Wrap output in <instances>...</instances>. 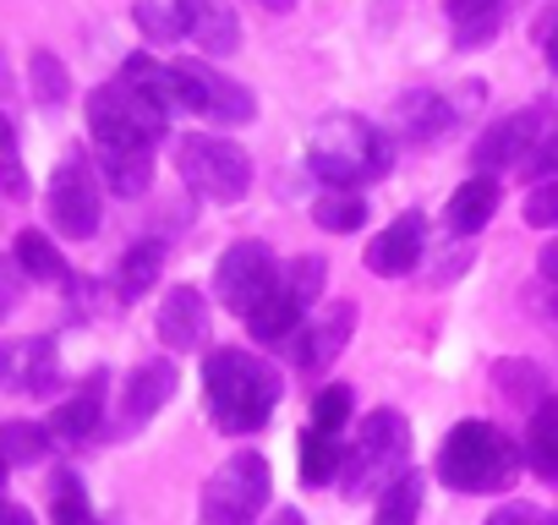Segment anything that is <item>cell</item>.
I'll return each instance as SVG.
<instances>
[{"mask_svg": "<svg viewBox=\"0 0 558 525\" xmlns=\"http://www.w3.org/2000/svg\"><path fill=\"white\" fill-rule=\"evenodd\" d=\"M203 394H208L214 427H225V432L241 438V432H257L274 416V405H279V394H286V389H279V373L263 356L219 345L203 362Z\"/></svg>", "mask_w": 558, "mask_h": 525, "instance_id": "cell-2", "label": "cell"}, {"mask_svg": "<svg viewBox=\"0 0 558 525\" xmlns=\"http://www.w3.org/2000/svg\"><path fill=\"white\" fill-rule=\"evenodd\" d=\"M175 170H181V181L203 203H241L252 192V159H246V148H235L230 137H214V132L181 137Z\"/></svg>", "mask_w": 558, "mask_h": 525, "instance_id": "cell-5", "label": "cell"}, {"mask_svg": "<svg viewBox=\"0 0 558 525\" xmlns=\"http://www.w3.org/2000/svg\"><path fill=\"white\" fill-rule=\"evenodd\" d=\"M422 246H427V219L411 208V213H400L384 235H373L367 269H373L378 280H400V274H411L416 262H422Z\"/></svg>", "mask_w": 558, "mask_h": 525, "instance_id": "cell-14", "label": "cell"}, {"mask_svg": "<svg viewBox=\"0 0 558 525\" xmlns=\"http://www.w3.org/2000/svg\"><path fill=\"white\" fill-rule=\"evenodd\" d=\"M175 394V362L170 356H154L143 362L132 378H126V394H121V432H137L148 427Z\"/></svg>", "mask_w": 558, "mask_h": 525, "instance_id": "cell-13", "label": "cell"}, {"mask_svg": "<svg viewBox=\"0 0 558 525\" xmlns=\"http://www.w3.org/2000/svg\"><path fill=\"white\" fill-rule=\"evenodd\" d=\"M105 389H110V373H88V383L50 411V422H45L50 438L56 443H88L99 432V416H105Z\"/></svg>", "mask_w": 558, "mask_h": 525, "instance_id": "cell-16", "label": "cell"}, {"mask_svg": "<svg viewBox=\"0 0 558 525\" xmlns=\"http://www.w3.org/2000/svg\"><path fill=\"white\" fill-rule=\"evenodd\" d=\"M50 219L66 241L99 235V175L83 154H66L50 175Z\"/></svg>", "mask_w": 558, "mask_h": 525, "instance_id": "cell-11", "label": "cell"}, {"mask_svg": "<svg viewBox=\"0 0 558 525\" xmlns=\"http://www.w3.org/2000/svg\"><path fill=\"white\" fill-rule=\"evenodd\" d=\"M454 105L438 94V88H411V94H400V105H395V126L411 137V143H438L449 126H454Z\"/></svg>", "mask_w": 558, "mask_h": 525, "instance_id": "cell-18", "label": "cell"}, {"mask_svg": "<svg viewBox=\"0 0 558 525\" xmlns=\"http://www.w3.org/2000/svg\"><path fill=\"white\" fill-rule=\"evenodd\" d=\"M487 525H558V520H553L547 509H536V503H520V498H514V503H498V509L487 514Z\"/></svg>", "mask_w": 558, "mask_h": 525, "instance_id": "cell-37", "label": "cell"}, {"mask_svg": "<svg viewBox=\"0 0 558 525\" xmlns=\"http://www.w3.org/2000/svg\"><path fill=\"white\" fill-rule=\"evenodd\" d=\"M422 492H427V476H422V471L395 476V481L378 492V525H416V514H422Z\"/></svg>", "mask_w": 558, "mask_h": 525, "instance_id": "cell-27", "label": "cell"}, {"mask_svg": "<svg viewBox=\"0 0 558 525\" xmlns=\"http://www.w3.org/2000/svg\"><path fill=\"white\" fill-rule=\"evenodd\" d=\"M186 39L203 56H235L241 50V17L230 0H186Z\"/></svg>", "mask_w": 558, "mask_h": 525, "instance_id": "cell-17", "label": "cell"}, {"mask_svg": "<svg viewBox=\"0 0 558 525\" xmlns=\"http://www.w3.org/2000/svg\"><path fill=\"white\" fill-rule=\"evenodd\" d=\"M340 465H345V449H340L329 432L307 427L302 443H296V471H302V481H307V487H329V481L340 476Z\"/></svg>", "mask_w": 558, "mask_h": 525, "instance_id": "cell-25", "label": "cell"}, {"mask_svg": "<svg viewBox=\"0 0 558 525\" xmlns=\"http://www.w3.org/2000/svg\"><path fill=\"white\" fill-rule=\"evenodd\" d=\"M12 367H17V345H0V383H12Z\"/></svg>", "mask_w": 558, "mask_h": 525, "instance_id": "cell-40", "label": "cell"}, {"mask_svg": "<svg viewBox=\"0 0 558 525\" xmlns=\"http://www.w3.org/2000/svg\"><path fill=\"white\" fill-rule=\"evenodd\" d=\"M520 476V443L493 422H454L438 449V481L454 492H504Z\"/></svg>", "mask_w": 558, "mask_h": 525, "instance_id": "cell-3", "label": "cell"}, {"mask_svg": "<svg viewBox=\"0 0 558 525\" xmlns=\"http://www.w3.org/2000/svg\"><path fill=\"white\" fill-rule=\"evenodd\" d=\"M50 427L39 422H0V460L7 465H39L50 454Z\"/></svg>", "mask_w": 558, "mask_h": 525, "instance_id": "cell-30", "label": "cell"}, {"mask_svg": "<svg viewBox=\"0 0 558 525\" xmlns=\"http://www.w3.org/2000/svg\"><path fill=\"white\" fill-rule=\"evenodd\" d=\"M525 170H531V175H542V181H558V132H542V143L531 148Z\"/></svg>", "mask_w": 558, "mask_h": 525, "instance_id": "cell-38", "label": "cell"}, {"mask_svg": "<svg viewBox=\"0 0 558 525\" xmlns=\"http://www.w3.org/2000/svg\"><path fill=\"white\" fill-rule=\"evenodd\" d=\"M0 525H34V514L23 503H0Z\"/></svg>", "mask_w": 558, "mask_h": 525, "instance_id": "cell-39", "label": "cell"}, {"mask_svg": "<svg viewBox=\"0 0 558 525\" xmlns=\"http://www.w3.org/2000/svg\"><path fill=\"white\" fill-rule=\"evenodd\" d=\"M351 411H356V394L345 389V383H329L324 394H313V427L318 432H345V422H351Z\"/></svg>", "mask_w": 558, "mask_h": 525, "instance_id": "cell-34", "label": "cell"}, {"mask_svg": "<svg viewBox=\"0 0 558 525\" xmlns=\"http://www.w3.org/2000/svg\"><path fill=\"white\" fill-rule=\"evenodd\" d=\"M547 61H553V72H558V28H553V39H547Z\"/></svg>", "mask_w": 558, "mask_h": 525, "instance_id": "cell-43", "label": "cell"}, {"mask_svg": "<svg viewBox=\"0 0 558 525\" xmlns=\"http://www.w3.org/2000/svg\"><path fill=\"white\" fill-rule=\"evenodd\" d=\"M12 257H17V269H23L28 280H39V285H61V280H66V262H61L56 241L39 235V230H23L17 246H12Z\"/></svg>", "mask_w": 558, "mask_h": 525, "instance_id": "cell-26", "label": "cell"}, {"mask_svg": "<svg viewBox=\"0 0 558 525\" xmlns=\"http://www.w3.org/2000/svg\"><path fill=\"white\" fill-rule=\"evenodd\" d=\"M493 213H498V181L493 175H471L465 186H454V197L444 208V219H449L454 235H476Z\"/></svg>", "mask_w": 558, "mask_h": 525, "instance_id": "cell-21", "label": "cell"}, {"mask_svg": "<svg viewBox=\"0 0 558 525\" xmlns=\"http://www.w3.org/2000/svg\"><path fill=\"white\" fill-rule=\"evenodd\" d=\"M525 224H536V230H558V181H542V186L525 197Z\"/></svg>", "mask_w": 558, "mask_h": 525, "instance_id": "cell-36", "label": "cell"}, {"mask_svg": "<svg viewBox=\"0 0 558 525\" xmlns=\"http://www.w3.org/2000/svg\"><path fill=\"white\" fill-rule=\"evenodd\" d=\"M203 329H208L203 296H197L192 285H175V291L165 296V307H159V340H165V351H192V345H203Z\"/></svg>", "mask_w": 558, "mask_h": 525, "instance_id": "cell-20", "label": "cell"}, {"mask_svg": "<svg viewBox=\"0 0 558 525\" xmlns=\"http://www.w3.org/2000/svg\"><path fill=\"white\" fill-rule=\"evenodd\" d=\"M99 170L116 197H143L154 186V154H99Z\"/></svg>", "mask_w": 558, "mask_h": 525, "instance_id": "cell-28", "label": "cell"}, {"mask_svg": "<svg viewBox=\"0 0 558 525\" xmlns=\"http://www.w3.org/2000/svg\"><path fill=\"white\" fill-rule=\"evenodd\" d=\"M268 525H307V520H302V514H296V509H279V514H274V520H268Z\"/></svg>", "mask_w": 558, "mask_h": 525, "instance_id": "cell-42", "label": "cell"}, {"mask_svg": "<svg viewBox=\"0 0 558 525\" xmlns=\"http://www.w3.org/2000/svg\"><path fill=\"white\" fill-rule=\"evenodd\" d=\"M159 269H165V246H159V241H137V246H126L121 262H116V296H121V302L148 296L154 280H159Z\"/></svg>", "mask_w": 558, "mask_h": 525, "instance_id": "cell-23", "label": "cell"}, {"mask_svg": "<svg viewBox=\"0 0 558 525\" xmlns=\"http://www.w3.org/2000/svg\"><path fill=\"white\" fill-rule=\"evenodd\" d=\"M165 115H154L137 94H126L121 83H105L88 94V132L99 143V154H154V143L165 137Z\"/></svg>", "mask_w": 558, "mask_h": 525, "instance_id": "cell-6", "label": "cell"}, {"mask_svg": "<svg viewBox=\"0 0 558 525\" xmlns=\"http://www.w3.org/2000/svg\"><path fill=\"white\" fill-rule=\"evenodd\" d=\"M170 72H175L181 110H192L197 121H214V126H246V121L257 115L252 88H241L235 77L214 72L208 61H170Z\"/></svg>", "mask_w": 558, "mask_h": 525, "instance_id": "cell-9", "label": "cell"}, {"mask_svg": "<svg viewBox=\"0 0 558 525\" xmlns=\"http://www.w3.org/2000/svg\"><path fill=\"white\" fill-rule=\"evenodd\" d=\"M405 454H411V422L400 416V411H373V416H362V432H356V443H351V454H345V465H340V487H345V498H373V492H384L395 476H405Z\"/></svg>", "mask_w": 558, "mask_h": 525, "instance_id": "cell-4", "label": "cell"}, {"mask_svg": "<svg viewBox=\"0 0 558 525\" xmlns=\"http://www.w3.org/2000/svg\"><path fill=\"white\" fill-rule=\"evenodd\" d=\"M324 280H329V262L313 257V252L296 257V262H286V274H279L274 296L246 318L252 340H291V334L302 329V318L313 313V302L324 296Z\"/></svg>", "mask_w": 558, "mask_h": 525, "instance_id": "cell-8", "label": "cell"}, {"mask_svg": "<svg viewBox=\"0 0 558 525\" xmlns=\"http://www.w3.org/2000/svg\"><path fill=\"white\" fill-rule=\"evenodd\" d=\"M7 471H12V465H7V460H0V487H7Z\"/></svg>", "mask_w": 558, "mask_h": 525, "instance_id": "cell-45", "label": "cell"}, {"mask_svg": "<svg viewBox=\"0 0 558 525\" xmlns=\"http://www.w3.org/2000/svg\"><path fill=\"white\" fill-rule=\"evenodd\" d=\"M268 487H274V476H268L263 454H252V449L230 454L203 487V525H252L268 503Z\"/></svg>", "mask_w": 558, "mask_h": 525, "instance_id": "cell-7", "label": "cell"}, {"mask_svg": "<svg viewBox=\"0 0 558 525\" xmlns=\"http://www.w3.org/2000/svg\"><path fill=\"white\" fill-rule=\"evenodd\" d=\"M498 7H504V0H449V17H454L460 39H465V45H476L482 34H493Z\"/></svg>", "mask_w": 558, "mask_h": 525, "instance_id": "cell-35", "label": "cell"}, {"mask_svg": "<svg viewBox=\"0 0 558 525\" xmlns=\"http://www.w3.org/2000/svg\"><path fill=\"white\" fill-rule=\"evenodd\" d=\"M132 17H137L143 39H154V45L186 39V0H137Z\"/></svg>", "mask_w": 558, "mask_h": 525, "instance_id": "cell-29", "label": "cell"}, {"mask_svg": "<svg viewBox=\"0 0 558 525\" xmlns=\"http://www.w3.org/2000/svg\"><path fill=\"white\" fill-rule=\"evenodd\" d=\"M28 83H34V99L39 105H66V94H72V77H66L61 56H50V50H34L28 56Z\"/></svg>", "mask_w": 558, "mask_h": 525, "instance_id": "cell-33", "label": "cell"}, {"mask_svg": "<svg viewBox=\"0 0 558 525\" xmlns=\"http://www.w3.org/2000/svg\"><path fill=\"white\" fill-rule=\"evenodd\" d=\"M50 520L56 525H94V503H88V492L72 471H61L50 481Z\"/></svg>", "mask_w": 558, "mask_h": 525, "instance_id": "cell-32", "label": "cell"}, {"mask_svg": "<svg viewBox=\"0 0 558 525\" xmlns=\"http://www.w3.org/2000/svg\"><path fill=\"white\" fill-rule=\"evenodd\" d=\"M263 7H274V12H286V7H291V0H263Z\"/></svg>", "mask_w": 558, "mask_h": 525, "instance_id": "cell-44", "label": "cell"}, {"mask_svg": "<svg viewBox=\"0 0 558 525\" xmlns=\"http://www.w3.org/2000/svg\"><path fill=\"white\" fill-rule=\"evenodd\" d=\"M12 383H17V389H28V394H50V389L61 383V356H56V340H23V345H17Z\"/></svg>", "mask_w": 558, "mask_h": 525, "instance_id": "cell-24", "label": "cell"}, {"mask_svg": "<svg viewBox=\"0 0 558 525\" xmlns=\"http://www.w3.org/2000/svg\"><path fill=\"white\" fill-rule=\"evenodd\" d=\"M542 274H547V280H558V241L542 252Z\"/></svg>", "mask_w": 558, "mask_h": 525, "instance_id": "cell-41", "label": "cell"}, {"mask_svg": "<svg viewBox=\"0 0 558 525\" xmlns=\"http://www.w3.org/2000/svg\"><path fill=\"white\" fill-rule=\"evenodd\" d=\"M313 219H318L329 235H351V230L367 224V203H362V192H324V197L313 203Z\"/></svg>", "mask_w": 558, "mask_h": 525, "instance_id": "cell-31", "label": "cell"}, {"mask_svg": "<svg viewBox=\"0 0 558 525\" xmlns=\"http://www.w3.org/2000/svg\"><path fill=\"white\" fill-rule=\"evenodd\" d=\"M351 334H356V307H351V302H340V307H329L318 323H307V329L296 334L291 362H296L302 373H324V367L351 345Z\"/></svg>", "mask_w": 558, "mask_h": 525, "instance_id": "cell-15", "label": "cell"}, {"mask_svg": "<svg viewBox=\"0 0 558 525\" xmlns=\"http://www.w3.org/2000/svg\"><path fill=\"white\" fill-rule=\"evenodd\" d=\"M121 88L126 94H137L154 115H175L181 110V94H175V72L165 66V61H154V56H126L121 61Z\"/></svg>", "mask_w": 558, "mask_h": 525, "instance_id": "cell-19", "label": "cell"}, {"mask_svg": "<svg viewBox=\"0 0 558 525\" xmlns=\"http://www.w3.org/2000/svg\"><path fill=\"white\" fill-rule=\"evenodd\" d=\"M279 262H274V252L263 246V241H235V246H225V257L214 262V296L235 313V318H252L268 296H274V285H279Z\"/></svg>", "mask_w": 558, "mask_h": 525, "instance_id": "cell-10", "label": "cell"}, {"mask_svg": "<svg viewBox=\"0 0 558 525\" xmlns=\"http://www.w3.org/2000/svg\"><path fill=\"white\" fill-rule=\"evenodd\" d=\"M395 164V137L367 121V115H324L313 126V143H307V170L329 186V192H356L367 181H384Z\"/></svg>", "mask_w": 558, "mask_h": 525, "instance_id": "cell-1", "label": "cell"}, {"mask_svg": "<svg viewBox=\"0 0 558 525\" xmlns=\"http://www.w3.org/2000/svg\"><path fill=\"white\" fill-rule=\"evenodd\" d=\"M531 143H536V110H514V115H498L476 148H471V170L476 175H498L520 159H531Z\"/></svg>", "mask_w": 558, "mask_h": 525, "instance_id": "cell-12", "label": "cell"}, {"mask_svg": "<svg viewBox=\"0 0 558 525\" xmlns=\"http://www.w3.org/2000/svg\"><path fill=\"white\" fill-rule=\"evenodd\" d=\"M525 465L547 481H558V394H547L536 411H531V427H525Z\"/></svg>", "mask_w": 558, "mask_h": 525, "instance_id": "cell-22", "label": "cell"}]
</instances>
